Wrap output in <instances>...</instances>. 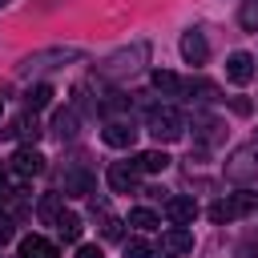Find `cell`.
<instances>
[{
  "mask_svg": "<svg viewBox=\"0 0 258 258\" xmlns=\"http://www.w3.org/2000/svg\"><path fill=\"white\" fill-rule=\"evenodd\" d=\"M145 129L157 137V141H181L185 133V117L173 109V105H153L145 113Z\"/></svg>",
  "mask_w": 258,
  "mask_h": 258,
  "instance_id": "cell-1",
  "label": "cell"
},
{
  "mask_svg": "<svg viewBox=\"0 0 258 258\" xmlns=\"http://www.w3.org/2000/svg\"><path fill=\"white\" fill-rule=\"evenodd\" d=\"M226 177L238 181V185H254V181H258V141L238 145V149L226 157Z\"/></svg>",
  "mask_w": 258,
  "mask_h": 258,
  "instance_id": "cell-2",
  "label": "cell"
},
{
  "mask_svg": "<svg viewBox=\"0 0 258 258\" xmlns=\"http://www.w3.org/2000/svg\"><path fill=\"white\" fill-rule=\"evenodd\" d=\"M254 206H258V198L242 189V194H230V198H222V202H214V206H210V218H214V222L222 226V222H234V218H246V214H250Z\"/></svg>",
  "mask_w": 258,
  "mask_h": 258,
  "instance_id": "cell-3",
  "label": "cell"
},
{
  "mask_svg": "<svg viewBox=\"0 0 258 258\" xmlns=\"http://www.w3.org/2000/svg\"><path fill=\"white\" fill-rule=\"evenodd\" d=\"M189 250H194V230H185V226H169L157 242V258H181Z\"/></svg>",
  "mask_w": 258,
  "mask_h": 258,
  "instance_id": "cell-4",
  "label": "cell"
},
{
  "mask_svg": "<svg viewBox=\"0 0 258 258\" xmlns=\"http://www.w3.org/2000/svg\"><path fill=\"white\" fill-rule=\"evenodd\" d=\"M105 177H109V189H113V194H133V189L141 185V169H137L133 161H113Z\"/></svg>",
  "mask_w": 258,
  "mask_h": 258,
  "instance_id": "cell-5",
  "label": "cell"
},
{
  "mask_svg": "<svg viewBox=\"0 0 258 258\" xmlns=\"http://www.w3.org/2000/svg\"><path fill=\"white\" fill-rule=\"evenodd\" d=\"M101 141H105L109 149H133V141H137V129H133L129 121H109V125L101 129Z\"/></svg>",
  "mask_w": 258,
  "mask_h": 258,
  "instance_id": "cell-6",
  "label": "cell"
},
{
  "mask_svg": "<svg viewBox=\"0 0 258 258\" xmlns=\"http://www.w3.org/2000/svg\"><path fill=\"white\" fill-rule=\"evenodd\" d=\"M12 173H16V177H36V173H44V153H36L32 145L16 149V153H12Z\"/></svg>",
  "mask_w": 258,
  "mask_h": 258,
  "instance_id": "cell-7",
  "label": "cell"
},
{
  "mask_svg": "<svg viewBox=\"0 0 258 258\" xmlns=\"http://www.w3.org/2000/svg\"><path fill=\"white\" fill-rule=\"evenodd\" d=\"M181 56H185V64H206V56H210V44H206V36H202L198 28L181 32Z\"/></svg>",
  "mask_w": 258,
  "mask_h": 258,
  "instance_id": "cell-8",
  "label": "cell"
},
{
  "mask_svg": "<svg viewBox=\"0 0 258 258\" xmlns=\"http://www.w3.org/2000/svg\"><path fill=\"white\" fill-rule=\"evenodd\" d=\"M226 77H230L234 85H250V81H254V56H250V52H234V56L226 60Z\"/></svg>",
  "mask_w": 258,
  "mask_h": 258,
  "instance_id": "cell-9",
  "label": "cell"
},
{
  "mask_svg": "<svg viewBox=\"0 0 258 258\" xmlns=\"http://www.w3.org/2000/svg\"><path fill=\"white\" fill-rule=\"evenodd\" d=\"M165 218H169L173 226H189V222L198 218V202H194V198H169V202H165Z\"/></svg>",
  "mask_w": 258,
  "mask_h": 258,
  "instance_id": "cell-10",
  "label": "cell"
},
{
  "mask_svg": "<svg viewBox=\"0 0 258 258\" xmlns=\"http://www.w3.org/2000/svg\"><path fill=\"white\" fill-rule=\"evenodd\" d=\"M20 258H56V246L40 234H28V238H20Z\"/></svg>",
  "mask_w": 258,
  "mask_h": 258,
  "instance_id": "cell-11",
  "label": "cell"
},
{
  "mask_svg": "<svg viewBox=\"0 0 258 258\" xmlns=\"http://www.w3.org/2000/svg\"><path fill=\"white\" fill-rule=\"evenodd\" d=\"M153 89L157 93H165V97H177V93H185V81L177 77V73H169V69H153Z\"/></svg>",
  "mask_w": 258,
  "mask_h": 258,
  "instance_id": "cell-12",
  "label": "cell"
},
{
  "mask_svg": "<svg viewBox=\"0 0 258 258\" xmlns=\"http://www.w3.org/2000/svg\"><path fill=\"white\" fill-rule=\"evenodd\" d=\"M64 194H69V198H89V194H93V177H89L85 169H69V173H64Z\"/></svg>",
  "mask_w": 258,
  "mask_h": 258,
  "instance_id": "cell-13",
  "label": "cell"
},
{
  "mask_svg": "<svg viewBox=\"0 0 258 258\" xmlns=\"http://www.w3.org/2000/svg\"><path fill=\"white\" fill-rule=\"evenodd\" d=\"M133 165H137L141 173H161V169L169 165V153H161V149H145V153L133 157Z\"/></svg>",
  "mask_w": 258,
  "mask_h": 258,
  "instance_id": "cell-14",
  "label": "cell"
},
{
  "mask_svg": "<svg viewBox=\"0 0 258 258\" xmlns=\"http://www.w3.org/2000/svg\"><path fill=\"white\" fill-rule=\"evenodd\" d=\"M93 214H101V234H105L109 242H113V238H121V218H113L105 202H93Z\"/></svg>",
  "mask_w": 258,
  "mask_h": 258,
  "instance_id": "cell-15",
  "label": "cell"
},
{
  "mask_svg": "<svg viewBox=\"0 0 258 258\" xmlns=\"http://www.w3.org/2000/svg\"><path fill=\"white\" fill-rule=\"evenodd\" d=\"M81 230H85V226H81L77 214H60V218H56V234H60V242H77Z\"/></svg>",
  "mask_w": 258,
  "mask_h": 258,
  "instance_id": "cell-16",
  "label": "cell"
},
{
  "mask_svg": "<svg viewBox=\"0 0 258 258\" xmlns=\"http://www.w3.org/2000/svg\"><path fill=\"white\" fill-rule=\"evenodd\" d=\"M129 226H137V230H157L161 218H157L149 206H137V210H129Z\"/></svg>",
  "mask_w": 258,
  "mask_h": 258,
  "instance_id": "cell-17",
  "label": "cell"
},
{
  "mask_svg": "<svg viewBox=\"0 0 258 258\" xmlns=\"http://www.w3.org/2000/svg\"><path fill=\"white\" fill-rule=\"evenodd\" d=\"M48 101H52V89H48V85H32V89H28V97H24L28 113H36V109H48Z\"/></svg>",
  "mask_w": 258,
  "mask_h": 258,
  "instance_id": "cell-18",
  "label": "cell"
},
{
  "mask_svg": "<svg viewBox=\"0 0 258 258\" xmlns=\"http://www.w3.org/2000/svg\"><path fill=\"white\" fill-rule=\"evenodd\" d=\"M60 214H64V210H60V194H44V198H40V218L56 226V218H60Z\"/></svg>",
  "mask_w": 258,
  "mask_h": 258,
  "instance_id": "cell-19",
  "label": "cell"
},
{
  "mask_svg": "<svg viewBox=\"0 0 258 258\" xmlns=\"http://www.w3.org/2000/svg\"><path fill=\"white\" fill-rule=\"evenodd\" d=\"M125 258H157V250H153L145 238H129V242H125Z\"/></svg>",
  "mask_w": 258,
  "mask_h": 258,
  "instance_id": "cell-20",
  "label": "cell"
},
{
  "mask_svg": "<svg viewBox=\"0 0 258 258\" xmlns=\"http://www.w3.org/2000/svg\"><path fill=\"white\" fill-rule=\"evenodd\" d=\"M52 129H56V137L64 141V137H73V133H77V117H73V113H56Z\"/></svg>",
  "mask_w": 258,
  "mask_h": 258,
  "instance_id": "cell-21",
  "label": "cell"
},
{
  "mask_svg": "<svg viewBox=\"0 0 258 258\" xmlns=\"http://www.w3.org/2000/svg\"><path fill=\"white\" fill-rule=\"evenodd\" d=\"M12 238H16V218L12 214H0V246L12 242Z\"/></svg>",
  "mask_w": 258,
  "mask_h": 258,
  "instance_id": "cell-22",
  "label": "cell"
},
{
  "mask_svg": "<svg viewBox=\"0 0 258 258\" xmlns=\"http://www.w3.org/2000/svg\"><path fill=\"white\" fill-rule=\"evenodd\" d=\"M242 24L246 28H258V0H246L242 4Z\"/></svg>",
  "mask_w": 258,
  "mask_h": 258,
  "instance_id": "cell-23",
  "label": "cell"
},
{
  "mask_svg": "<svg viewBox=\"0 0 258 258\" xmlns=\"http://www.w3.org/2000/svg\"><path fill=\"white\" fill-rule=\"evenodd\" d=\"M77 258H105L101 246H77Z\"/></svg>",
  "mask_w": 258,
  "mask_h": 258,
  "instance_id": "cell-24",
  "label": "cell"
},
{
  "mask_svg": "<svg viewBox=\"0 0 258 258\" xmlns=\"http://www.w3.org/2000/svg\"><path fill=\"white\" fill-rule=\"evenodd\" d=\"M0 117H4V105H0Z\"/></svg>",
  "mask_w": 258,
  "mask_h": 258,
  "instance_id": "cell-25",
  "label": "cell"
},
{
  "mask_svg": "<svg viewBox=\"0 0 258 258\" xmlns=\"http://www.w3.org/2000/svg\"><path fill=\"white\" fill-rule=\"evenodd\" d=\"M0 4H4V0H0Z\"/></svg>",
  "mask_w": 258,
  "mask_h": 258,
  "instance_id": "cell-26",
  "label": "cell"
}]
</instances>
